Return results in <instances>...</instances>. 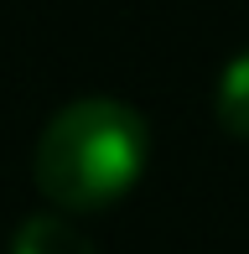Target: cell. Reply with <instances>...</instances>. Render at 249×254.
<instances>
[{"mask_svg":"<svg viewBox=\"0 0 249 254\" xmlns=\"http://www.w3.org/2000/svg\"><path fill=\"white\" fill-rule=\"evenodd\" d=\"M10 254H94V244H88V239L67 223V218L37 213V218H26V223L16 228Z\"/></svg>","mask_w":249,"mask_h":254,"instance_id":"7a4b0ae2","label":"cell"},{"mask_svg":"<svg viewBox=\"0 0 249 254\" xmlns=\"http://www.w3.org/2000/svg\"><path fill=\"white\" fill-rule=\"evenodd\" d=\"M213 120H218L223 135L249 140V52H239L223 67L218 88H213Z\"/></svg>","mask_w":249,"mask_h":254,"instance_id":"3957f363","label":"cell"},{"mask_svg":"<svg viewBox=\"0 0 249 254\" xmlns=\"http://www.w3.org/2000/svg\"><path fill=\"white\" fill-rule=\"evenodd\" d=\"M151 161V125L124 99H73L42 125L31 177L62 213H104L130 197Z\"/></svg>","mask_w":249,"mask_h":254,"instance_id":"6da1fadb","label":"cell"}]
</instances>
